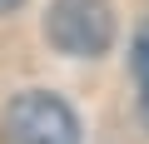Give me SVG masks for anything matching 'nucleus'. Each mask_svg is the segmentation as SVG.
Here are the masks:
<instances>
[{
    "instance_id": "1",
    "label": "nucleus",
    "mask_w": 149,
    "mask_h": 144,
    "mask_svg": "<svg viewBox=\"0 0 149 144\" xmlns=\"http://www.w3.org/2000/svg\"><path fill=\"white\" fill-rule=\"evenodd\" d=\"M0 139L5 144H80V119L60 95L25 90L0 109Z\"/></svg>"
},
{
    "instance_id": "2",
    "label": "nucleus",
    "mask_w": 149,
    "mask_h": 144,
    "mask_svg": "<svg viewBox=\"0 0 149 144\" xmlns=\"http://www.w3.org/2000/svg\"><path fill=\"white\" fill-rule=\"evenodd\" d=\"M45 40L70 60H100L114 45L109 0H55L45 15Z\"/></svg>"
},
{
    "instance_id": "3",
    "label": "nucleus",
    "mask_w": 149,
    "mask_h": 144,
    "mask_svg": "<svg viewBox=\"0 0 149 144\" xmlns=\"http://www.w3.org/2000/svg\"><path fill=\"white\" fill-rule=\"evenodd\" d=\"M129 65H134V85H139V114H144V124H149V25H139Z\"/></svg>"
},
{
    "instance_id": "4",
    "label": "nucleus",
    "mask_w": 149,
    "mask_h": 144,
    "mask_svg": "<svg viewBox=\"0 0 149 144\" xmlns=\"http://www.w3.org/2000/svg\"><path fill=\"white\" fill-rule=\"evenodd\" d=\"M25 0H0V15H10V10H20Z\"/></svg>"
}]
</instances>
